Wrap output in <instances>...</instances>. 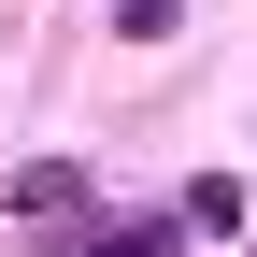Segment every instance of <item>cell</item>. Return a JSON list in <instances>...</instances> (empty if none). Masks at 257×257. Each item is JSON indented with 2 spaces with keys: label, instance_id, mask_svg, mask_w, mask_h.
<instances>
[{
  "label": "cell",
  "instance_id": "cell-1",
  "mask_svg": "<svg viewBox=\"0 0 257 257\" xmlns=\"http://www.w3.org/2000/svg\"><path fill=\"white\" fill-rule=\"evenodd\" d=\"M72 200H86L72 157H29V172H15V214H72Z\"/></svg>",
  "mask_w": 257,
  "mask_h": 257
},
{
  "label": "cell",
  "instance_id": "cell-2",
  "mask_svg": "<svg viewBox=\"0 0 257 257\" xmlns=\"http://www.w3.org/2000/svg\"><path fill=\"white\" fill-rule=\"evenodd\" d=\"M172 229H186V214H128V229H86L72 257H157V243H172Z\"/></svg>",
  "mask_w": 257,
  "mask_h": 257
},
{
  "label": "cell",
  "instance_id": "cell-3",
  "mask_svg": "<svg viewBox=\"0 0 257 257\" xmlns=\"http://www.w3.org/2000/svg\"><path fill=\"white\" fill-rule=\"evenodd\" d=\"M243 214H257V200H243L229 172H200V186H186V229H243Z\"/></svg>",
  "mask_w": 257,
  "mask_h": 257
},
{
  "label": "cell",
  "instance_id": "cell-4",
  "mask_svg": "<svg viewBox=\"0 0 257 257\" xmlns=\"http://www.w3.org/2000/svg\"><path fill=\"white\" fill-rule=\"evenodd\" d=\"M186 29V0H114V43H172Z\"/></svg>",
  "mask_w": 257,
  "mask_h": 257
}]
</instances>
